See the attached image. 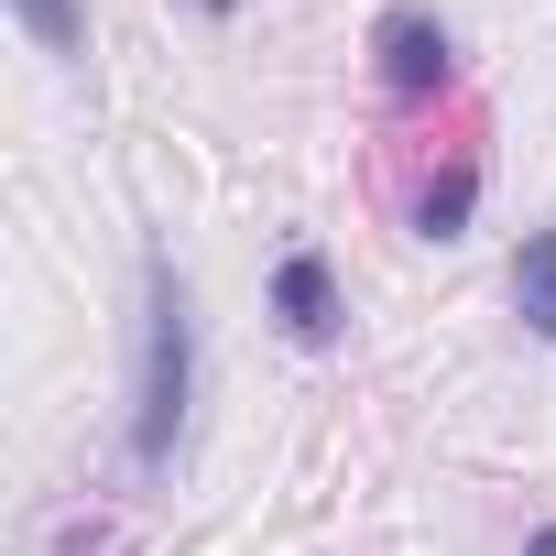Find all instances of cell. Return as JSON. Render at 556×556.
Masks as SVG:
<instances>
[{
  "mask_svg": "<svg viewBox=\"0 0 556 556\" xmlns=\"http://www.w3.org/2000/svg\"><path fill=\"white\" fill-rule=\"evenodd\" d=\"M12 12H23V34H34L55 66H77V55H88V23H77V0H12Z\"/></svg>",
  "mask_w": 556,
  "mask_h": 556,
  "instance_id": "6",
  "label": "cell"
},
{
  "mask_svg": "<svg viewBox=\"0 0 556 556\" xmlns=\"http://www.w3.org/2000/svg\"><path fill=\"white\" fill-rule=\"evenodd\" d=\"M197 426V295L186 273L153 251L142 262V350H131V469L164 480Z\"/></svg>",
  "mask_w": 556,
  "mask_h": 556,
  "instance_id": "1",
  "label": "cell"
},
{
  "mask_svg": "<svg viewBox=\"0 0 556 556\" xmlns=\"http://www.w3.org/2000/svg\"><path fill=\"white\" fill-rule=\"evenodd\" d=\"M523 556H556V523H534V534H523Z\"/></svg>",
  "mask_w": 556,
  "mask_h": 556,
  "instance_id": "7",
  "label": "cell"
},
{
  "mask_svg": "<svg viewBox=\"0 0 556 556\" xmlns=\"http://www.w3.org/2000/svg\"><path fill=\"white\" fill-rule=\"evenodd\" d=\"M513 317L534 339H556V229H523V251H513Z\"/></svg>",
  "mask_w": 556,
  "mask_h": 556,
  "instance_id": "4",
  "label": "cell"
},
{
  "mask_svg": "<svg viewBox=\"0 0 556 556\" xmlns=\"http://www.w3.org/2000/svg\"><path fill=\"white\" fill-rule=\"evenodd\" d=\"M371 66H382L393 99H447V88H458V34H447L437 12H382Z\"/></svg>",
  "mask_w": 556,
  "mask_h": 556,
  "instance_id": "2",
  "label": "cell"
},
{
  "mask_svg": "<svg viewBox=\"0 0 556 556\" xmlns=\"http://www.w3.org/2000/svg\"><path fill=\"white\" fill-rule=\"evenodd\" d=\"M197 12H207V23H229V12H240V0H197Z\"/></svg>",
  "mask_w": 556,
  "mask_h": 556,
  "instance_id": "8",
  "label": "cell"
},
{
  "mask_svg": "<svg viewBox=\"0 0 556 556\" xmlns=\"http://www.w3.org/2000/svg\"><path fill=\"white\" fill-rule=\"evenodd\" d=\"M273 317H285V339L295 350H328L339 339V273H328V251H285V262H273Z\"/></svg>",
  "mask_w": 556,
  "mask_h": 556,
  "instance_id": "3",
  "label": "cell"
},
{
  "mask_svg": "<svg viewBox=\"0 0 556 556\" xmlns=\"http://www.w3.org/2000/svg\"><path fill=\"white\" fill-rule=\"evenodd\" d=\"M45 556H131V523L121 513H55Z\"/></svg>",
  "mask_w": 556,
  "mask_h": 556,
  "instance_id": "5",
  "label": "cell"
}]
</instances>
